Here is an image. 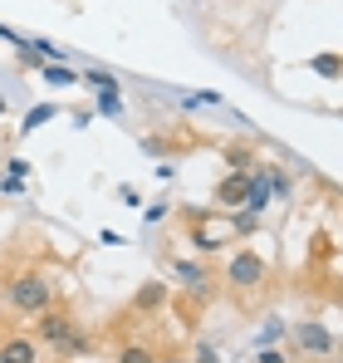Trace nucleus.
Returning a JSON list of instances; mask_svg holds the SVG:
<instances>
[{"label":"nucleus","instance_id":"1","mask_svg":"<svg viewBox=\"0 0 343 363\" xmlns=\"http://www.w3.org/2000/svg\"><path fill=\"white\" fill-rule=\"evenodd\" d=\"M5 300H10L15 314H45V309H55V285H50L40 270H20V275L10 280Z\"/></svg>","mask_w":343,"mask_h":363},{"label":"nucleus","instance_id":"2","mask_svg":"<svg viewBox=\"0 0 343 363\" xmlns=\"http://www.w3.org/2000/svg\"><path fill=\"white\" fill-rule=\"evenodd\" d=\"M265 275H270V265H265L255 250H235L230 265H226V285H230V290H240V295H245V290H260Z\"/></svg>","mask_w":343,"mask_h":363},{"label":"nucleus","instance_id":"3","mask_svg":"<svg viewBox=\"0 0 343 363\" xmlns=\"http://www.w3.org/2000/svg\"><path fill=\"white\" fill-rule=\"evenodd\" d=\"M294 349H299L304 359H334V354H339V339H334L324 324L304 319V324H294Z\"/></svg>","mask_w":343,"mask_h":363},{"label":"nucleus","instance_id":"4","mask_svg":"<svg viewBox=\"0 0 343 363\" xmlns=\"http://www.w3.org/2000/svg\"><path fill=\"white\" fill-rule=\"evenodd\" d=\"M35 339L50 344L55 354H64L69 339H74V319H69L64 309H45V314H35Z\"/></svg>","mask_w":343,"mask_h":363},{"label":"nucleus","instance_id":"5","mask_svg":"<svg viewBox=\"0 0 343 363\" xmlns=\"http://www.w3.org/2000/svg\"><path fill=\"white\" fill-rule=\"evenodd\" d=\"M167 300H172L167 285H162V280H147V285L133 295V309H128V314H142V319H152V314H162V309H167Z\"/></svg>","mask_w":343,"mask_h":363},{"label":"nucleus","instance_id":"6","mask_svg":"<svg viewBox=\"0 0 343 363\" xmlns=\"http://www.w3.org/2000/svg\"><path fill=\"white\" fill-rule=\"evenodd\" d=\"M0 363H40V339H30V334L0 339Z\"/></svg>","mask_w":343,"mask_h":363},{"label":"nucleus","instance_id":"7","mask_svg":"<svg viewBox=\"0 0 343 363\" xmlns=\"http://www.w3.org/2000/svg\"><path fill=\"white\" fill-rule=\"evenodd\" d=\"M245 196H250V172H226L216 182V201L221 206H245Z\"/></svg>","mask_w":343,"mask_h":363},{"label":"nucleus","instance_id":"8","mask_svg":"<svg viewBox=\"0 0 343 363\" xmlns=\"http://www.w3.org/2000/svg\"><path fill=\"white\" fill-rule=\"evenodd\" d=\"M172 275H176V280H181L191 295H206V290H211L206 270H201V265H191V260H176V265H172Z\"/></svg>","mask_w":343,"mask_h":363},{"label":"nucleus","instance_id":"9","mask_svg":"<svg viewBox=\"0 0 343 363\" xmlns=\"http://www.w3.org/2000/svg\"><path fill=\"white\" fill-rule=\"evenodd\" d=\"M265 201H275V191H270V167H255V172H250V196H245V206L260 211Z\"/></svg>","mask_w":343,"mask_h":363},{"label":"nucleus","instance_id":"10","mask_svg":"<svg viewBox=\"0 0 343 363\" xmlns=\"http://www.w3.org/2000/svg\"><path fill=\"white\" fill-rule=\"evenodd\" d=\"M309 69H314L319 79H343V55H314Z\"/></svg>","mask_w":343,"mask_h":363},{"label":"nucleus","instance_id":"11","mask_svg":"<svg viewBox=\"0 0 343 363\" xmlns=\"http://www.w3.org/2000/svg\"><path fill=\"white\" fill-rule=\"evenodd\" d=\"M191 241H196V250H216V245H221V236H216V231H211V226L191 211Z\"/></svg>","mask_w":343,"mask_h":363},{"label":"nucleus","instance_id":"12","mask_svg":"<svg viewBox=\"0 0 343 363\" xmlns=\"http://www.w3.org/2000/svg\"><path fill=\"white\" fill-rule=\"evenodd\" d=\"M45 84H55V89H69V84H79V74H74L69 64H55V60H45Z\"/></svg>","mask_w":343,"mask_h":363},{"label":"nucleus","instance_id":"13","mask_svg":"<svg viewBox=\"0 0 343 363\" xmlns=\"http://www.w3.org/2000/svg\"><path fill=\"white\" fill-rule=\"evenodd\" d=\"M118 363H157V354H152L147 344H123V354H118Z\"/></svg>","mask_w":343,"mask_h":363},{"label":"nucleus","instance_id":"14","mask_svg":"<svg viewBox=\"0 0 343 363\" xmlns=\"http://www.w3.org/2000/svg\"><path fill=\"white\" fill-rule=\"evenodd\" d=\"M50 118H59V113H55V108H50V104H40V108H30V118L20 123V133H35V128H45V123H50Z\"/></svg>","mask_w":343,"mask_h":363},{"label":"nucleus","instance_id":"15","mask_svg":"<svg viewBox=\"0 0 343 363\" xmlns=\"http://www.w3.org/2000/svg\"><path fill=\"white\" fill-rule=\"evenodd\" d=\"M99 113H103V118H118V113H123V99H118V89H103V94H99Z\"/></svg>","mask_w":343,"mask_h":363},{"label":"nucleus","instance_id":"16","mask_svg":"<svg viewBox=\"0 0 343 363\" xmlns=\"http://www.w3.org/2000/svg\"><path fill=\"white\" fill-rule=\"evenodd\" d=\"M84 84H94L99 94H103V89H118V79L108 74V69H89V74H84Z\"/></svg>","mask_w":343,"mask_h":363},{"label":"nucleus","instance_id":"17","mask_svg":"<svg viewBox=\"0 0 343 363\" xmlns=\"http://www.w3.org/2000/svg\"><path fill=\"white\" fill-rule=\"evenodd\" d=\"M250 157H255V152H250V147H230V152H226L230 172H250Z\"/></svg>","mask_w":343,"mask_h":363},{"label":"nucleus","instance_id":"18","mask_svg":"<svg viewBox=\"0 0 343 363\" xmlns=\"http://www.w3.org/2000/svg\"><path fill=\"white\" fill-rule=\"evenodd\" d=\"M270 191H275L280 201H289V196H294V186H289V177H285V172H275V167H270Z\"/></svg>","mask_w":343,"mask_h":363},{"label":"nucleus","instance_id":"19","mask_svg":"<svg viewBox=\"0 0 343 363\" xmlns=\"http://www.w3.org/2000/svg\"><path fill=\"white\" fill-rule=\"evenodd\" d=\"M255 363H294V359H289V349H275V344H270V349L255 354Z\"/></svg>","mask_w":343,"mask_h":363},{"label":"nucleus","instance_id":"20","mask_svg":"<svg viewBox=\"0 0 343 363\" xmlns=\"http://www.w3.org/2000/svg\"><path fill=\"white\" fill-rule=\"evenodd\" d=\"M255 226H260V211H240V216H235V231H240V236H250Z\"/></svg>","mask_w":343,"mask_h":363},{"label":"nucleus","instance_id":"21","mask_svg":"<svg viewBox=\"0 0 343 363\" xmlns=\"http://www.w3.org/2000/svg\"><path fill=\"white\" fill-rule=\"evenodd\" d=\"M157 363H186V359H157Z\"/></svg>","mask_w":343,"mask_h":363},{"label":"nucleus","instance_id":"22","mask_svg":"<svg viewBox=\"0 0 343 363\" xmlns=\"http://www.w3.org/2000/svg\"><path fill=\"white\" fill-rule=\"evenodd\" d=\"M0 113H5V104H0Z\"/></svg>","mask_w":343,"mask_h":363}]
</instances>
